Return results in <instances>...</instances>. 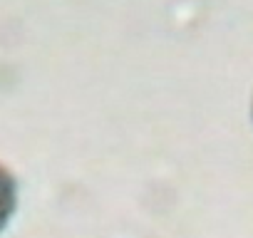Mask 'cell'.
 I'll list each match as a JSON object with an SVG mask.
<instances>
[{"instance_id":"cell-1","label":"cell","mask_w":253,"mask_h":238,"mask_svg":"<svg viewBox=\"0 0 253 238\" xmlns=\"http://www.w3.org/2000/svg\"><path fill=\"white\" fill-rule=\"evenodd\" d=\"M18 208V181L0 164V231H3Z\"/></svg>"}]
</instances>
